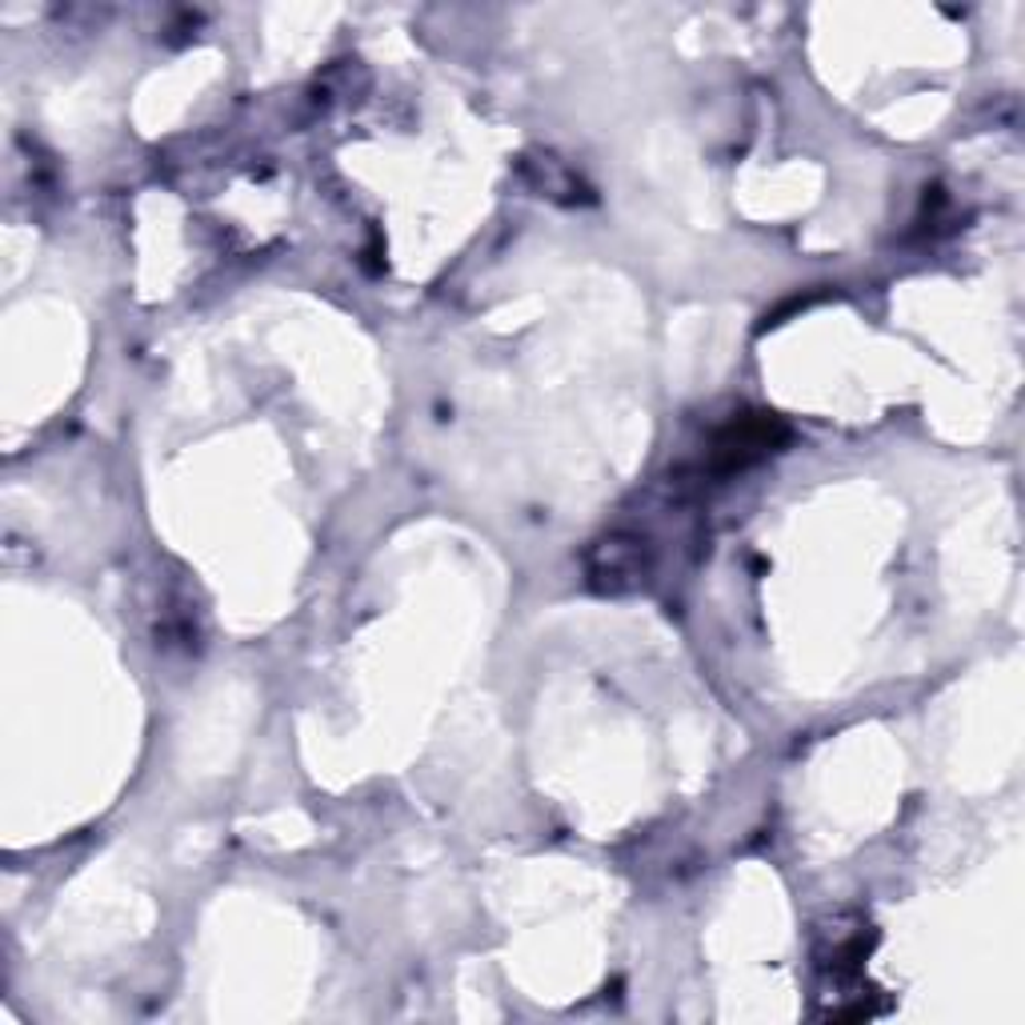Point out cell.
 <instances>
[{
    "instance_id": "cell-1",
    "label": "cell",
    "mask_w": 1025,
    "mask_h": 1025,
    "mask_svg": "<svg viewBox=\"0 0 1025 1025\" xmlns=\"http://www.w3.org/2000/svg\"><path fill=\"white\" fill-rule=\"evenodd\" d=\"M597 577H609V585H618V577H637L641 574V549L637 545H621V541H606L597 549Z\"/></svg>"
}]
</instances>
